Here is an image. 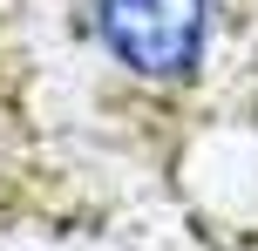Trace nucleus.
Segmentation results:
<instances>
[{"instance_id": "f257e3e1", "label": "nucleus", "mask_w": 258, "mask_h": 251, "mask_svg": "<svg viewBox=\"0 0 258 251\" xmlns=\"http://www.w3.org/2000/svg\"><path fill=\"white\" fill-rule=\"evenodd\" d=\"M89 41L143 89H183L204 75L224 0H82Z\"/></svg>"}]
</instances>
